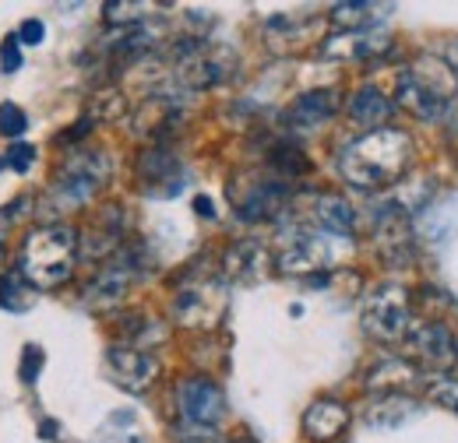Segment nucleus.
<instances>
[{
    "instance_id": "1",
    "label": "nucleus",
    "mask_w": 458,
    "mask_h": 443,
    "mask_svg": "<svg viewBox=\"0 0 458 443\" xmlns=\"http://www.w3.org/2000/svg\"><path fill=\"white\" fill-rule=\"evenodd\" d=\"M412 163V138L399 127H377L360 134L343 148V180L356 190H385L399 183V176Z\"/></svg>"
},
{
    "instance_id": "2",
    "label": "nucleus",
    "mask_w": 458,
    "mask_h": 443,
    "mask_svg": "<svg viewBox=\"0 0 458 443\" xmlns=\"http://www.w3.org/2000/svg\"><path fill=\"white\" fill-rule=\"evenodd\" d=\"M78 261V232L71 225H43L21 243V275L32 288L64 285Z\"/></svg>"
},
{
    "instance_id": "3",
    "label": "nucleus",
    "mask_w": 458,
    "mask_h": 443,
    "mask_svg": "<svg viewBox=\"0 0 458 443\" xmlns=\"http://www.w3.org/2000/svg\"><path fill=\"white\" fill-rule=\"evenodd\" d=\"M236 67V54L219 43H205V39H183V46H176V63H173V85L180 92H205L223 85Z\"/></svg>"
},
{
    "instance_id": "4",
    "label": "nucleus",
    "mask_w": 458,
    "mask_h": 443,
    "mask_svg": "<svg viewBox=\"0 0 458 443\" xmlns=\"http://www.w3.org/2000/svg\"><path fill=\"white\" fill-rule=\"evenodd\" d=\"M434 60H423L420 67L405 71L399 78V106L416 120H441L455 103V78L452 74H430Z\"/></svg>"
},
{
    "instance_id": "5",
    "label": "nucleus",
    "mask_w": 458,
    "mask_h": 443,
    "mask_svg": "<svg viewBox=\"0 0 458 443\" xmlns=\"http://www.w3.org/2000/svg\"><path fill=\"white\" fill-rule=\"evenodd\" d=\"M173 313L183 328L194 331H208L219 328L223 313H226V285L216 275H194L176 288L173 299Z\"/></svg>"
},
{
    "instance_id": "6",
    "label": "nucleus",
    "mask_w": 458,
    "mask_h": 443,
    "mask_svg": "<svg viewBox=\"0 0 458 443\" xmlns=\"http://www.w3.org/2000/svg\"><path fill=\"white\" fill-rule=\"evenodd\" d=\"M106 180H110V159L103 152H78L64 163L54 180V201L60 208H81L103 190Z\"/></svg>"
},
{
    "instance_id": "7",
    "label": "nucleus",
    "mask_w": 458,
    "mask_h": 443,
    "mask_svg": "<svg viewBox=\"0 0 458 443\" xmlns=\"http://www.w3.org/2000/svg\"><path fill=\"white\" fill-rule=\"evenodd\" d=\"M289 183L276 172H240L229 183V201L236 208V215L247 222L272 219L279 215V208L286 205Z\"/></svg>"
},
{
    "instance_id": "8",
    "label": "nucleus",
    "mask_w": 458,
    "mask_h": 443,
    "mask_svg": "<svg viewBox=\"0 0 458 443\" xmlns=\"http://www.w3.org/2000/svg\"><path fill=\"white\" fill-rule=\"evenodd\" d=\"M363 331L377 341H402L409 331V296L402 285H381L363 299Z\"/></svg>"
},
{
    "instance_id": "9",
    "label": "nucleus",
    "mask_w": 458,
    "mask_h": 443,
    "mask_svg": "<svg viewBox=\"0 0 458 443\" xmlns=\"http://www.w3.org/2000/svg\"><path fill=\"white\" fill-rule=\"evenodd\" d=\"M176 405H180V415L191 426H219V419L226 415V394L219 390L216 380H208V377H187V380H180Z\"/></svg>"
},
{
    "instance_id": "10",
    "label": "nucleus",
    "mask_w": 458,
    "mask_h": 443,
    "mask_svg": "<svg viewBox=\"0 0 458 443\" xmlns=\"http://www.w3.org/2000/svg\"><path fill=\"white\" fill-rule=\"evenodd\" d=\"M328 261H332L328 239L321 232H307V229L289 232L286 239H283V247H279V257H276L279 272H286V275L321 272V268H328Z\"/></svg>"
},
{
    "instance_id": "11",
    "label": "nucleus",
    "mask_w": 458,
    "mask_h": 443,
    "mask_svg": "<svg viewBox=\"0 0 458 443\" xmlns=\"http://www.w3.org/2000/svg\"><path fill=\"white\" fill-rule=\"evenodd\" d=\"M138 257L134 254H120L106 268H99V275L85 285V303L92 310H110L116 303H123V296L131 292L134 278H138Z\"/></svg>"
},
{
    "instance_id": "12",
    "label": "nucleus",
    "mask_w": 458,
    "mask_h": 443,
    "mask_svg": "<svg viewBox=\"0 0 458 443\" xmlns=\"http://www.w3.org/2000/svg\"><path fill=\"white\" fill-rule=\"evenodd\" d=\"M106 366H110V377L116 384L123 390H134V394L148 390L159 377V359L138 345H114L106 352Z\"/></svg>"
},
{
    "instance_id": "13",
    "label": "nucleus",
    "mask_w": 458,
    "mask_h": 443,
    "mask_svg": "<svg viewBox=\"0 0 458 443\" xmlns=\"http://www.w3.org/2000/svg\"><path fill=\"white\" fill-rule=\"evenodd\" d=\"M405 341H409L412 359H420V363L430 366V370H448V366L458 363L455 334L448 331L445 324H437V321L412 324V328L405 331Z\"/></svg>"
},
{
    "instance_id": "14",
    "label": "nucleus",
    "mask_w": 458,
    "mask_h": 443,
    "mask_svg": "<svg viewBox=\"0 0 458 443\" xmlns=\"http://www.w3.org/2000/svg\"><path fill=\"white\" fill-rule=\"evenodd\" d=\"M138 180H141V190L148 197H176L183 190V166L170 148L152 145L138 159Z\"/></svg>"
},
{
    "instance_id": "15",
    "label": "nucleus",
    "mask_w": 458,
    "mask_h": 443,
    "mask_svg": "<svg viewBox=\"0 0 458 443\" xmlns=\"http://www.w3.org/2000/svg\"><path fill=\"white\" fill-rule=\"evenodd\" d=\"M183 110H180V99L173 92H159V96H148L138 113H134V134L138 138H148L152 145H163L173 130L180 127Z\"/></svg>"
},
{
    "instance_id": "16",
    "label": "nucleus",
    "mask_w": 458,
    "mask_h": 443,
    "mask_svg": "<svg viewBox=\"0 0 458 443\" xmlns=\"http://www.w3.org/2000/svg\"><path fill=\"white\" fill-rule=\"evenodd\" d=\"M223 268L233 281H243V285H254L268 275L272 268V254L261 239H236L223 254Z\"/></svg>"
},
{
    "instance_id": "17",
    "label": "nucleus",
    "mask_w": 458,
    "mask_h": 443,
    "mask_svg": "<svg viewBox=\"0 0 458 443\" xmlns=\"http://www.w3.org/2000/svg\"><path fill=\"white\" fill-rule=\"evenodd\" d=\"M335 113H339V92L318 88V92L300 96V99L289 106L286 123H289V130H318V127L328 123Z\"/></svg>"
},
{
    "instance_id": "18",
    "label": "nucleus",
    "mask_w": 458,
    "mask_h": 443,
    "mask_svg": "<svg viewBox=\"0 0 458 443\" xmlns=\"http://www.w3.org/2000/svg\"><path fill=\"white\" fill-rule=\"evenodd\" d=\"M345 426H349V408L343 401L321 397L303 412V433L318 443H332L335 437H343Z\"/></svg>"
},
{
    "instance_id": "19",
    "label": "nucleus",
    "mask_w": 458,
    "mask_h": 443,
    "mask_svg": "<svg viewBox=\"0 0 458 443\" xmlns=\"http://www.w3.org/2000/svg\"><path fill=\"white\" fill-rule=\"evenodd\" d=\"M120 239H123V212L120 208H106V212H99L96 222L89 225V232H85V239H78V254H85V257H106V254H114L120 250Z\"/></svg>"
},
{
    "instance_id": "20",
    "label": "nucleus",
    "mask_w": 458,
    "mask_h": 443,
    "mask_svg": "<svg viewBox=\"0 0 458 443\" xmlns=\"http://www.w3.org/2000/svg\"><path fill=\"white\" fill-rule=\"evenodd\" d=\"M349 116H352L360 127L377 130V127H385V120L392 116V103H388V96H385L381 88L363 85V88H356V92L349 96Z\"/></svg>"
},
{
    "instance_id": "21",
    "label": "nucleus",
    "mask_w": 458,
    "mask_h": 443,
    "mask_svg": "<svg viewBox=\"0 0 458 443\" xmlns=\"http://www.w3.org/2000/svg\"><path fill=\"white\" fill-rule=\"evenodd\" d=\"M314 222L321 225V232L328 236H352V225H356V212L352 205L339 197V194H321L314 201Z\"/></svg>"
},
{
    "instance_id": "22",
    "label": "nucleus",
    "mask_w": 458,
    "mask_h": 443,
    "mask_svg": "<svg viewBox=\"0 0 458 443\" xmlns=\"http://www.w3.org/2000/svg\"><path fill=\"white\" fill-rule=\"evenodd\" d=\"M385 46H388L385 36H374V32H345L339 39H328L325 56H349V60H356V56L381 54Z\"/></svg>"
},
{
    "instance_id": "23",
    "label": "nucleus",
    "mask_w": 458,
    "mask_h": 443,
    "mask_svg": "<svg viewBox=\"0 0 458 443\" xmlns=\"http://www.w3.org/2000/svg\"><path fill=\"white\" fill-rule=\"evenodd\" d=\"M416 384V370L405 359H381L370 373H367V388L370 390H395Z\"/></svg>"
},
{
    "instance_id": "24",
    "label": "nucleus",
    "mask_w": 458,
    "mask_h": 443,
    "mask_svg": "<svg viewBox=\"0 0 458 443\" xmlns=\"http://www.w3.org/2000/svg\"><path fill=\"white\" fill-rule=\"evenodd\" d=\"M0 306L11 313H25L36 306V288L29 285V278L21 272H7L0 275Z\"/></svg>"
},
{
    "instance_id": "25",
    "label": "nucleus",
    "mask_w": 458,
    "mask_h": 443,
    "mask_svg": "<svg viewBox=\"0 0 458 443\" xmlns=\"http://www.w3.org/2000/svg\"><path fill=\"white\" fill-rule=\"evenodd\" d=\"M412 401H405L399 394H388L385 401H377L370 412H367V422L370 426H402L405 419H412Z\"/></svg>"
},
{
    "instance_id": "26",
    "label": "nucleus",
    "mask_w": 458,
    "mask_h": 443,
    "mask_svg": "<svg viewBox=\"0 0 458 443\" xmlns=\"http://www.w3.org/2000/svg\"><path fill=\"white\" fill-rule=\"evenodd\" d=\"M374 11H381L377 4H339L332 7V21L345 32H367V25L377 18Z\"/></svg>"
},
{
    "instance_id": "27",
    "label": "nucleus",
    "mask_w": 458,
    "mask_h": 443,
    "mask_svg": "<svg viewBox=\"0 0 458 443\" xmlns=\"http://www.w3.org/2000/svg\"><path fill=\"white\" fill-rule=\"evenodd\" d=\"M103 11H106V21H110V25L127 29V25H141V21H148L145 11H152V7H148V4H106Z\"/></svg>"
},
{
    "instance_id": "28",
    "label": "nucleus",
    "mask_w": 458,
    "mask_h": 443,
    "mask_svg": "<svg viewBox=\"0 0 458 443\" xmlns=\"http://www.w3.org/2000/svg\"><path fill=\"white\" fill-rule=\"evenodd\" d=\"M25 127H29V120H25L21 106H14V103H4V106H0V134H7V138H21Z\"/></svg>"
},
{
    "instance_id": "29",
    "label": "nucleus",
    "mask_w": 458,
    "mask_h": 443,
    "mask_svg": "<svg viewBox=\"0 0 458 443\" xmlns=\"http://www.w3.org/2000/svg\"><path fill=\"white\" fill-rule=\"evenodd\" d=\"M39 370H43V348L25 345V352H21V366H18V377H21L25 384H36V380H39Z\"/></svg>"
},
{
    "instance_id": "30",
    "label": "nucleus",
    "mask_w": 458,
    "mask_h": 443,
    "mask_svg": "<svg viewBox=\"0 0 458 443\" xmlns=\"http://www.w3.org/2000/svg\"><path fill=\"white\" fill-rule=\"evenodd\" d=\"M430 401H437V405H445V408H452L458 412V380H448V377H441V380H430Z\"/></svg>"
},
{
    "instance_id": "31",
    "label": "nucleus",
    "mask_w": 458,
    "mask_h": 443,
    "mask_svg": "<svg viewBox=\"0 0 458 443\" xmlns=\"http://www.w3.org/2000/svg\"><path fill=\"white\" fill-rule=\"evenodd\" d=\"M92 110H96L99 120H116L120 113L127 110V103L120 99V92H103V96H96V106Z\"/></svg>"
},
{
    "instance_id": "32",
    "label": "nucleus",
    "mask_w": 458,
    "mask_h": 443,
    "mask_svg": "<svg viewBox=\"0 0 458 443\" xmlns=\"http://www.w3.org/2000/svg\"><path fill=\"white\" fill-rule=\"evenodd\" d=\"M32 159H36L32 145H11V152H7V166L14 169V172H25V169L32 166Z\"/></svg>"
},
{
    "instance_id": "33",
    "label": "nucleus",
    "mask_w": 458,
    "mask_h": 443,
    "mask_svg": "<svg viewBox=\"0 0 458 443\" xmlns=\"http://www.w3.org/2000/svg\"><path fill=\"white\" fill-rule=\"evenodd\" d=\"M0 63H4V71H7V74L21 67V43H18V36H7V39H4V50H0Z\"/></svg>"
},
{
    "instance_id": "34",
    "label": "nucleus",
    "mask_w": 458,
    "mask_h": 443,
    "mask_svg": "<svg viewBox=\"0 0 458 443\" xmlns=\"http://www.w3.org/2000/svg\"><path fill=\"white\" fill-rule=\"evenodd\" d=\"M43 36H47V29H43V21H36V18H29V21L18 29V43H21V46H39Z\"/></svg>"
},
{
    "instance_id": "35",
    "label": "nucleus",
    "mask_w": 458,
    "mask_h": 443,
    "mask_svg": "<svg viewBox=\"0 0 458 443\" xmlns=\"http://www.w3.org/2000/svg\"><path fill=\"white\" fill-rule=\"evenodd\" d=\"M11 222H14V212L4 208V212H0V257L7 254V232H11Z\"/></svg>"
},
{
    "instance_id": "36",
    "label": "nucleus",
    "mask_w": 458,
    "mask_h": 443,
    "mask_svg": "<svg viewBox=\"0 0 458 443\" xmlns=\"http://www.w3.org/2000/svg\"><path fill=\"white\" fill-rule=\"evenodd\" d=\"M194 205H198V212H201V215H212V201H208V197H198Z\"/></svg>"
},
{
    "instance_id": "37",
    "label": "nucleus",
    "mask_w": 458,
    "mask_h": 443,
    "mask_svg": "<svg viewBox=\"0 0 458 443\" xmlns=\"http://www.w3.org/2000/svg\"><path fill=\"white\" fill-rule=\"evenodd\" d=\"M233 443H254V440H233Z\"/></svg>"
},
{
    "instance_id": "38",
    "label": "nucleus",
    "mask_w": 458,
    "mask_h": 443,
    "mask_svg": "<svg viewBox=\"0 0 458 443\" xmlns=\"http://www.w3.org/2000/svg\"><path fill=\"white\" fill-rule=\"evenodd\" d=\"M0 166H4V163H0Z\"/></svg>"
}]
</instances>
